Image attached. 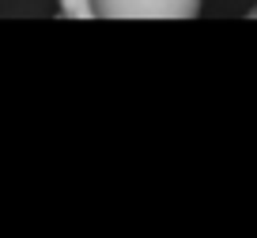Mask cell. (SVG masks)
<instances>
[{
    "label": "cell",
    "instance_id": "6da1fadb",
    "mask_svg": "<svg viewBox=\"0 0 257 238\" xmlns=\"http://www.w3.org/2000/svg\"><path fill=\"white\" fill-rule=\"evenodd\" d=\"M204 0H61L76 19H193Z\"/></svg>",
    "mask_w": 257,
    "mask_h": 238
},
{
    "label": "cell",
    "instance_id": "7a4b0ae2",
    "mask_svg": "<svg viewBox=\"0 0 257 238\" xmlns=\"http://www.w3.org/2000/svg\"><path fill=\"white\" fill-rule=\"evenodd\" d=\"M249 16H253V19H257V4H253V12H249Z\"/></svg>",
    "mask_w": 257,
    "mask_h": 238
}]
</instances>
